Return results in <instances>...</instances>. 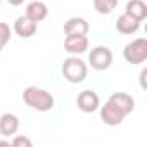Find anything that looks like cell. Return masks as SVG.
Wrapping results in <instances>:
<instances>
[{"label": "cell", "instance_id": "cell-1", "mask_svg": "<svg viewBox=\"0 0 147 147\" xmlns=\"http://www.w3.org/2000/svg\"><path fill=\"white\" fill-rule=\"evenodd\" d=\"M23 100L26 106L40 113H47L54 107V95L45 88H38V87H28L23 92Z\"/></svg>", "mask_w": 147, "mask_h": 147}, {"label": "cell", "instance_id": "cell-2", "mask_svg": "<svg viewBox=\"0 0 147 147\" xmlns=\"http://www.w3.org/2000/svg\"><path fill=\"white\" fill-rule=\"evenodd\" d=\"M62 75L69 83H82L88 75V67L82 59L71 55L62 62Z\"/></svg>", "mask_w": 147, "mask_h": 147}, {"label": "cell", "instance_id": "cell-3", "mask_svg": "<svg viewBox=\"0 0 147 147\" xmlns=\"http://www.w3.org/2000/svg\"><path fill=\"white\" fill-rule=\"evenodd\" d=\"M123 57L130 64L145 62L147 61V40L145 38H137V40L130 42L123 50Z\"/></svg>", "mask_w": 147, "mask_h": 147}, {"label": "cell", "instance_id": "cell-4", "mask_svg": "<svg viewBox=\"0 0 147 147\" xmlns=\"http://www.w3.org/2000/svg\"><path fill=\"white\" fill-rule=\"evenodd\" d=\"M88 62L94 69L97 71H106L111 67L113 64V52L109 47H104V45H99V47H94L88 54Z\"/></svg>", "mask_w": 147, "mask_h": 147}, {"label": "cell", "instance_id": "cell-5", "mask_svg": "<svg viewBox=\"0 0 147 147\" xmlns=\"http://www.w3.org/2000/svg\"><path fill=\"white\" fill-rule=\"evenodd\" d=\"M64 49L71 55H80L88 50V38L87 35H66Z\"/></svg>", "mask_w": 147, "mask_h": 147}, {"label": "cell", "instance_id": "cell-6", "mask_svg": "<svg viewBox=\"0 0 147 147\" xmlns=\"http://www.w3.org/2000/svg\"><path fill=\"white\" fill-rule=\"evenodd\" d=\"M125 118H126V116H125L114 104H111L109 100H107L104 106H100V119H102L104 125H107V126H118V125L123 123Z\"/></svg>", "mask_w": 147, "mask_h": 147}, {"label": "cell", "instance_id": "cell-7", "mask_svg": "<svg viewBox=\"0 0 147 147\" xmlns=\"http://www.w3.org/2000/svg\"><path fill=\"white\" fill-rule=\"evenodd\" d=\"M76 104L82 113H94L100 107V99L94 90H83V92H80Z\"/></svg>", "mask_w": 147, "mask_h": 147}, {"label": "cell", "instance_id": "cell-8", "mask_svg": "<svg viewBox=\"0 0 147 147\" xmlns=\"http://www.w3.org/2000/svg\"><path fill=\"white\" fill-rule=\"evenodd\" d=\"M109 102L114 104L125 116H128L130 113H133L135 109V100L130 94H125V92H114L111 97H109Z\"/></svg>", "mask_w": 147, "mask_h": 147}, {"label": "cell", "instance_id": "cell-9", "mask_svg": "<svg viewBox=\"0 0 147 147\" xmlns=\"http://www.w3.org/2000/svg\"><path fill=\"white\" fill-rule=\"evenodd\" d=\"M14 31L21 38H30V36H33L36 33V23L31 21L26 14L24 16H19L16 19V23H14Z\"/></svg>", "mask_w": 147, "mask_h": 147}, {"label": "cell", "instance_id": "cell-10", "mask_svg": "<svg viewBox=\"0 0 147 147\" xmlns=\"http://www.w3.org/2000/svg\"><path fill=\"white\" fill-rule=\"evenodd\" d=\"M19 130V119L12 113H5L0 116V135L4 137H14Z\"/></svg>", "mask_w": 147, "mask_h": 147}, {"label": "cell", "instance_id": "cell-11", "mask_svg": "<svg viewBox=\"0 0 147 147\" xmlns=\"http://www.w3.org/2000/svg\"><path fill=\"white\" fill-rule=\"evenodd\" d=\"M26 16L38 24L40 21H43L49 16V7H47L45 2H42V0H33V2H30L28 7H26Z\"/></svg>", "mask_w": 147, "mask_h": 147}, {"label": "cell", "instance_id": "cell-12", "mask_svg": "<svg viewBox=\"0 0 147 147\" xmlns=\"http://www.w3.org/2000/svg\"><path fill=\"white\" fill-rule=\"evenodd\" d=\"M90 30V24L83 18H69L64 23V33L66 35H87Z\"/></svg>", "mask_w": 147, "mask_h": 147}, {"label": "cell", "instance_id": "cell-13", "mask_svg": "<svg viewBox=\"0 0 147 147\" xmlns=\"http://www.w3.org/2000/svg\"><path fill=\"white\" fill-rule=\"evenodd\" d=\"M138 28H140V21H137L135 18L128 14H121L116 21V30L121 35H133L138 31Z\"/></svg>", "mask_w": 147, "mask_h": 147}, {"label": "cell", "instance_id": "cell-14", "mask_svg": "<svg viewBox=\"0 0 147 147\" xmlns=\"http://www.w3.org/2000/svg\"><path fill=\"white\" fill-rule=\"evenodd\" d=\"M125 14L135 18L137 21H144L147 18V4L144 0H130L126 4V9H125Z\"/></svg>", "mask_w": 147, "mask_h": 147}, {"label": "cell", "instance_id": "cell-15", "mask_svg": "<svg viewBox=\"0 0 147 147\" xmlns=\"http://www.w3.org/2000/svg\"><path fill=\"white\" fill-rule=\"evenodd\" d=\"M118 5V0H94V7L99 14H111Z\"/></svg>", "mask_w": 147, "mask_h": 147}, {"label": "cell", "instance_id": "cell-16", "mask_svg": "<svg viewBox=\"0 0 147 147\" xmlns=\"http://www.w3.org/2000/svg\"><path fill=\"white\" fill-rule=\"evenodd\" d=\"M11 36H12V30L9 28V24L0 21V52H2L4 47L11 42Z\"/></svg>", "mask_w": 147, "mask_h": 147}, {"label": "cell", "instance_id": "cell-17", "mask_svg": "<svg viewBox=\"0 0 147 147\" xmlns=\"http://www.w3.org/2000/svg\"><path fill=\"white\" fill-rule=\"evenodd\" d=\"M11 145H12V147H31L33 142H31L26 135H14Z\"/></svg>", "mask_w": 147, "mask_h": 147}, {"label": "cell", "instance_id": "cell-18", "mask_svg": "<svg viewBox=\"0 0 147 147\" xmlns=\"http://www.w3.org/2000/svg\"><path fill=\"white\" fill-rule=\"evenodd\" d=\"M145 75H147V69H144V71L140 73V83H142L144 88H145Z\"/></svg>", "mask_w": 147, "mask_h": 147}, {"label": "cell", "instance_id": "cell-19", "mask_svg": "<svg viewBox=\"0 0 147 147\" xmlns=\"http://www.w3.org/2000/svg\"><path fill=\"white\" fill-rule=\"evenodd\" d=\"M7 2H9L11 5H21V4L24 2V0H7Z\"/></svg>", "mask_w": 147, "mask_h": 147}]
</instances>
